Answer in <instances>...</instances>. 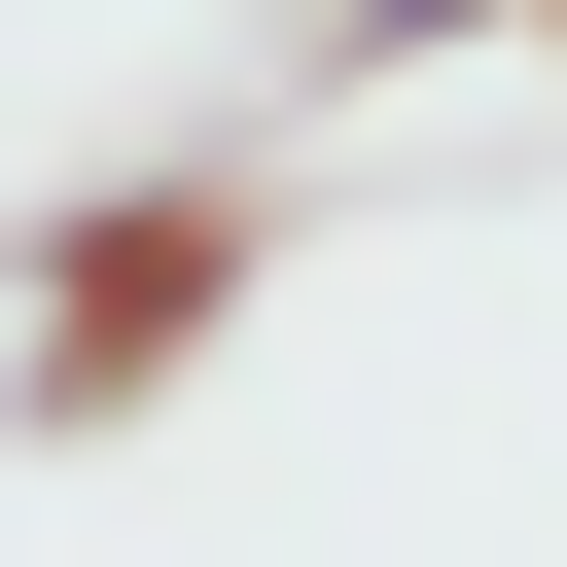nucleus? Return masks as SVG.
Instances as JSON below:
<instances>
[{
  "mask_svg": "<svg viewBox=\"0 0 567 567\" xmlns=\"http://www.w3.org/2000/svg\"><path fill=\"white\" fill-rule=\"evenodd\" d=\"M461 35H567V0H319V106L354 71H461Z\"/></svg>",
  "mask_w": 567,
  "mask_h": 567,
  "instance_id": "f03ea898",
  "label": "nucleus"
},
{
  "mask_svg": "<svg viewBox=\"0 0 567 567\" xmlns=\"http://www.w3.org/2000/svg\"><path fill=\"white\" fill-rule=\"evenodd\" d=\"M248 284H284V142H177V177L35 213V248H0V425H142Z\"/></svg>",
  "mask_w": 567,
  "mask_h": 567,
  "instance_id": "f257e3e1",
  "label": "nucleus"
}]
</instances>
